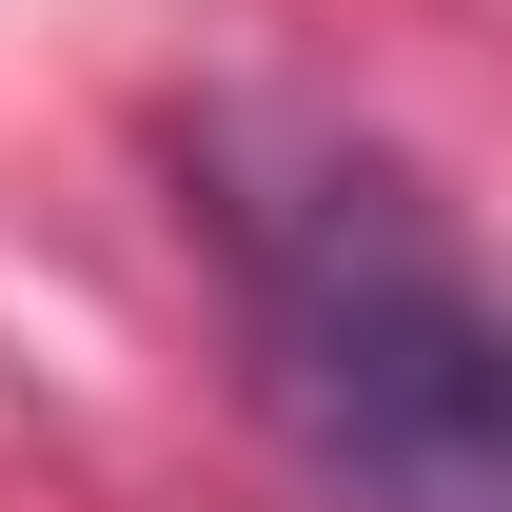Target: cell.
<instances>
[{
	"instance_id": "6da1fadb",
	"label": "cell",
	"mask_w": 512,
	"mask_h": 512,
	"mask_svg": "<svg viewBox=\"0 0 512 512\" xmlns=\"http://www.w3.org/2000/svg\"><path fill=\"white\" fill-rule=\"evenodd\" d=\"M197 217L237 256V335H256V414L316 453V493L355 512H512V355L493 296L453 256L414 158L355 138H197Z\"/></svg>"
}]
</instances>
